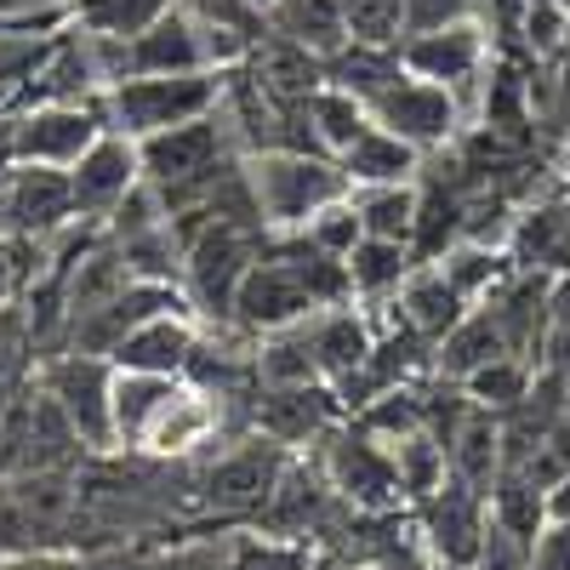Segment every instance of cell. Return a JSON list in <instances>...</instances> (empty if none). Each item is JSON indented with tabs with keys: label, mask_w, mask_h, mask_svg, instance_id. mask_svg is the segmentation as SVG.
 <instances>
[{
	"label": "cell",
	"mask_w": 570,
	"mask_h": 570,
	"mask_svg": "<svg viewBox=\"0 0 570 570\" xmlns=\"http://www.w3.org/2000/svg\"><path fill=\"white\" fill-rule=\"evenodd\" d=\"M268 240L274 228L263 217H217L183 246V292L195 297L200 320L223 325L234 314V292L252 274V263L268 252Z\"/></svg>",
	"instance_id": "cell-1"
},
{
	"label": "cell",
	"mask_w": 570,
	"mask_h": 570,
	"mask_svg": "<svg viewBox=\"0 0 570 570\" xmlns=\"http://www.w3.org/2000/svg\"><path fill=\"white\" fill-rule=\"evenodd\" d=\"M223 86H228V69L131 75V80H109V86H104V109H109V126H115V131H126V137L142 142V137H155V131H166V126L217 115Z\"/></svg>",
	"instance_id": "cell-2"
},
{
	"label": "cell",
	"mask_w": 570,
	"mask_h": 570,
	"mask_svg": "<svg viewBox=\"0 0 570 570\" xmlns=\"http://www.w3.org/2000/svg\"><path fill=\"white\" fill-rule=\"evenodd\" d=\"M252 195L257 212L274 234L303 228L308 217H320L325 206H337L354 195L348 171L337 166V155H297V149H274V155H252Z\"/></svg>",
	"instance_id": "cell-3"
},
{
	"label": "cell",
	"mask_w": 570,
	"mask_h": 570,
	"mask_svg": "<svg viewBox=\"0 0 570 570\" xmlns=\"http://www.w3.org/2000/svg\"><path fill=\"white\" fill-rule=\"evenodd\" d=\"M91 58L104 69V86L109 80H131V75H188V69H223V58L206 46V23L188 12V7H171L160 23H149L131 40H91Z\"/></svg>",
	"instance_id": "cell-4"
},
{
	"label": "cell",
	"mask_w": 570,
	"mask_h": 570,
	"mask_svg": "<svg viewBox=\"0 0 570 570\" xmlns=\"http://www.w3.org/2000/svg\"><path fill=\"white\" fill-rule=\"evenodd\" d=\"M35 383L58 400L69 428L86 440V451L115 445V360L91 348H63L58 360H46Z\"/></svg>",
	"instance_id": "cell-5"
},
{
	"label": "cell",
	"mask_w": 570,
	"mask_h": 570,
	"mask_svg": "<svg viewBox=\"0 0 570 570\" xmlns=\"http://www.w3.org/2000/svg\"><path fill=\"white\" fill-rule=\"evenodd\" d=\"M325 314L314 285L303 279L297 257L285 252L279 240H268V252L252 263V274L240 279V292H234V314L228 325H240L246 337H268V331H285V325H303Z\"/></svg>",
	"instance_id": "cell-6"
},
{
	"label": "cell",
	"mask_w": 570,
	"mask_h": 570,
	"mask_svg": "<svg viewBox=\"0 0 570 570\" xmlns=\"http://www.w3.org/2000/svg\"><path fill=\"white\" fill-rule=\"evenodd\" d=\"M325 480H331V491H337L343 502H354V513H389V508H405L394 445H389L383 434H371L365 422H354V428H331Z\"/></svg>",
	"instance_id": "cell-7"
},
{
	"label": "cell",
	"mask_w": 570,
	"mask_h": 570,
	"mask_svg": "<svg viewBox=\"0 0 570 570\" xmlns=\"http://www.w3.org/2000/svg\"><path fill=\"white\" fill-rule=\"evenodd\" d=\"M371 120L389 126L394 137H405L416 155H434V149H451V142H456L462 109H456L451 86L422 80V75L405 69L389 91H376V98H371Z\"/></svg>",
	"instance_id": "cell-8"
},
{
	"label": "cell",
	"mask_w": 570,
	"mask_h": 570,
	"mask_svg": "<svg viewBox=\"0 0 570 570\" xmlns=\"http://www.w3.org/2000/svg\"><path fill=\"white\" fill-rule=\"evenodd\" d=\"M411 519H416V531H422L428 559L468 570L473 553H480V542H485V531H491V497L473 491V485H462L456 473H451L434 497L411 502Z\"/></svg>",
	"instance_id": "cell-9"
},
{
	"label": "cell",
	"mask_w": 570,
	"mask_h": 570,
	"mask_svg": "<svg viewBox=\"0 0 570 570\" xmlns=\"http://www.w3.org/2000/svg\"><path fill=\"white\" fill-rule=\"evenodd\" d=\"M109 131L104 91L80 104H29L18 126V166H75L91 142Z\"/></svg>",
	"instance_id": "cell-10"
},
{
	"label": "cell",
	"mask_w": 570,
	"mask_h": 570,
	"mask_svg": "<svg viewBox=\"0 0 570 570\" xmlns=\"http://www.w3.org/2000/svg\"><path fill=\"white\" fill-rule=\"evenodd\" d=\"M252 416H257V434L297 451L308 440H331V428H343L348 416V400L337 394V383H257Z\"/></svg>",
	"instance_id": "cell-11"
},
{
	"label": "cell",
	"mask_w": 570,
	"mask_h": 570,
	"mask_svg": "<svg viewBox=\"0 0 570 570\" xmlns=\"http://www.w3.org/2000/svg\"><path fill=\"white\" fill-rule=\"evenodd\" d=\"M69 183H75V217L86 223H109L137 188H142V155H137V137L126 131H104L91 149L69 166Z\"/></svg>",
	"instance_id": "cell-12"
},
{
	"label": "cell",
	"mask_w": 570,
	"mask_h": 570,
	"mask_svg": "<svg viewBox=\"0 0 570 570\" xmlns=\"http://www.w3.org/2000/svg\"><path fill=\"white\" fill-rule=\"evenodd\" d=\"M292 468V451L274 445L268 434L246 440L240 451H228L206 468V508H223V513H263Z\"/></svg>",
	"instance_id": "cell-13"
},
{
	"label": "cell",
	"mask_w": 570,
	"mask_h": 570,
	"mask_svg": "<svg viewBox=\"0 0 570 570\" xmlns=\"http://www.w3.org/2000/svg\"><path fill=\"white\" fill-rule=\"evenodd\" d=\"M0 217H7L12 234H29V240H46L75 217V183L63 166H12L7 183H0Z\"/></svg>",
	"instance_id": "cell-14"
},
{
	"label": "cell",
	"mask_w": 570,
	"mask_h": 570,
	"mask_svg": "<svg viewBox=\"0 0 570 570\" xmlns=\"http://www.w3.org/2000/svg\"><path fill=\"white\" fill-rule=\"evenodd\" d=\"M206 337V320L188 314V308H171V314H155L142 320L137 331H126V337L115 343V365L120 371H149V376H183L188 360H195Z\"/></svg>",
	"instance_id": "cell-15"
},
{
	"label": "cell",
	"mask_w": 570,
	"mask_h": 570,
	"mask_svg": "<svg viewBox=\"0 0 570 570\" xmlns=\"http://www.w3.org/2000/svg\"><path fill=\"white\" fill-rule=\"evenodd\" d=\"M508 257H513L519 274L570 279V188L519 206V223L508 234Z\"/></svg>",
	"instance_id": "cell-16"
},
{
	"label": "cell",
	"mask_w": 570,
	"mask_h": 570,
	"mask_svg": "<svg viewBox=\"0 0 570 570\" xmlns=\"http://www.w3.org/2000/svg\"><path fill=\"white\" fill-rule=\"evenodd\" d=\"M400 58H405V69H411V75L440 80V86H451V91H456V86H468L473 75L485 69L491 40H485L480 18H473V23H451V29L405 35V40H400Z\"/></svg>",
	"instance_id": "cell-17"
},
{
	"label": "cell",
	"mask_w": 570,
	"mask_h": 570,
	"mask_svg": "<svg viewBox=\"0 0 570 570\" xmlns=\"http://www.w3.org/2000/svg\"><path fill=\"white\" fill-rule=\"evenodd\" d=\"M468 297L451 285V274L440 268V263H416L411 274H405V285H400V303H394V320L400 325H411L416 337H428V343H445L451 331L468 320Z\"/></svg>",
	"instance_id": "cell-18"
},
{
	"label": "cell",
	"mask_w": 570,
	"mask_h": 570,
	"mask_svg": "<svg viewBox=\"0 0 570 570\" xmlns=\"http://www.w3.org/2000/svg\"><path fill=\"white\" fill-rule=\"evenodd\" d=\"M371 348H376V331H371V320H365V314H354V303L314 314V354H320L325 383L348 389L354 376L371 365Z\"/></svg>",
	"instance_id": "cell-19"
},
{
	"label": "cell",
	"mask_w": 570,
	"mask_h": 570,
	"mask_svg": "<svg viewBox=\"0 0 570 570\" xmlns=\"http://www.w3.org/2000/svg\"><path fill=\"white\" fill-rule=\"evenodd\" d=\"M263 18H268V35L303 46V52H314L320 63H325L331 52H343V46L354 40V35H348L343 0H274Z\"/></svg>",
	"instance_id": "cell-20"
},
{
	"label": "cell",
	"mask_w": 570,
	"mask_h": 570,
	"mask_svg": "<svg viewBox=\"0 0 570 570\" xmlns=\"http://www.w3.org/2000/svg\"><path fill=\"white\" fill-rule=\"evenodd\" d=\"M188 383L183 376H149V371H120L115 365V445H142L149 428L171 411V400Z\"/></svg>",
	"instance_id": "cell-21"
},
{
	"label": "cell",
	"mask_w": 570,
	"mask_h": 570,
	"mask_svg": "<svg viewBox=\"0 0 570 570\" xmlns=\"http://www.w3.org/2000/svg\"><path fill=\"white\" fill-rule=\"evenodd\" d=\"M337 166L348 171V183L354 188H376V183H416V171H422V155L411 149L405 137H394L389 126H365L348 149L337 155Z\"/></svg>",
	"instance_id": "cell-22"
},
{
	"label": "cell",
	"mask_w": 570,
	"mask_h": 570,
	"mask_svg": "<svg viewBox=\"0 0 570 570\" xmlns=\"http://www.w3.org/2000/svg\"><path fill=\"white\" fill-rule=\"evenodd\" d=\"M553 485H542L531 468H519V462H502L497 473V485H491V519L502 531H513L519 542H531L548 531V519H553V502H548Z\"/></svg>",
	"instance_id": "cell-23"
},
{
	"label": "cell",
	"mask_w": 570,
	"mask_h": 570,
	"mask_svg": "<svg viewBox=\"0 0 570 570\" xmlns=\"http://www.w3.org/2000/svg\"><path fill=\"white\" fill-rule=\"evenodd\" d=\"M502 354H513V348H508V331H502V320L480 303V308H468V320L440 343V360H434V365L451 376V383H468L473 371L491 365V360H502Z\"/></svg>",
	"instance_id": "cell-24"
},
{
	"label": "cell",
	"mask_w": 570,
	"mask_h": 570,
	"mask_svg": "<svg viewBox=\"0 0 570 570\" xmlns=\"http://www.w3.org/2000/svg\"><path fill=\"white\" fill-rule=\"evenodd\" d=\"M400 75H405L400 46L348 40L343 52H331V58H325V80H331V86H343V91H354V98H365V104L376 98V91H389Z\"/></svg>",
	"instance_id": "cell-25"
},
{
	"label": "cell",
	"mask_w": 570,
	"mask_h": 570,
	"mask_svg": "<svg viewBox=\"0 0 570 570\" xmlns=\"http://www.w3.org/2000/svg\"><path fill=\"white\" fill-rule=\"evenodd\" d=\"M416 268L411 246L405 240H376V234H365V240L348 252V285L360 303H383V297H400L405 274Z\"/></svg>",
	"instance_id": "cell-26"
},
{
	"label": "cell",
	"mask_w": 570,
	"mask_h": 570,
	"mask_svg": "<svg viewBox=\"0 0 570 570\" xmlns=\"http://www.w3.org/2000/svg\"><path fill=\"white\" fill-rule=\"evenodd\" d=\"M177 0H69V23L86 40H131L160 23Z\"/></svg>",
	"instance_id": "cell-27"
},
{
	"label": "cell",
	"mask_w": 570,
	"mask_h": 570,
	"mask_svg": "<svg viewBox=\"0 0 570 570\" xmlns=\"http://www.w3.org/2000/svg\"><path fill=\"white\" fill-rule=\"evenodd\" d=\"M440 268L451 274V285L456 292L480 308V303H491L502 285L513 279V257H508V246H480V240H456L445 257H440Z\"/></svg>",
	"instance_id": "cell-28"
},
{
	"label": "cell",
	"mask_w": 570,
	"mask_h": 570,
	"mask_svg": "<svg viewBox=\"0 0 570 570\" xmlns=\"http://www.w3.org/2000/svg\"><path fill=\"white\" fill-rule=\"evenodd\" d=\"M354 206H360L365 234H376V240H405V246H411L422 188H416V183H376V188H354Z\"/></svg>",
	"instance_id": "cell-29"
},
{
	"label": "cell",
	"mask_w": 570,
	"mask_h": 570,
	"mask_svg": "<svg viewBox=\"0 0 570 570\" xmlns=\"http://www.w3.org/2000/svg\"><path fill=\"white\" fill-rule=\"evenodd\" d=\"M308 120H314V137H320V149L325 155H343L348 142L371 126V104L365 98H354V91H343V86H320L314 98H308Z\"/></svg>",
	"instance_id": "cell-30"
},
{
	"label": "cell",
	"mask_w": 570,
	"mask_h": 570,
	"mask_svg": "<svg viewBox=\"0 0 570 570\" xmlns=\"http://www.w3.org/2000/svg\"><path fill=\"white\" fill-rule=\"evenodd\" d=\"M480 411H491V416H502V411H519L531 400V360L525 354H502V360H491V365H480L468 376V383H456Z\"/></svg>",
	"instance_id": "cell-31"
},
{
	"label": "cell",
	"mask_w": 570,
	"mask_h": 570,
	"mask_svg": "<svg viewBox=\"0 0 570 570\" xmlns=\"http://www.w3.org/2000/svg\"><path fill=\"white\" fill-rule=\"evenodd\" d=\"M285 234H292V228H285ZM297 234H303L308 246H320L325 257H343V263H348V252L365 240V223H360V206H354V195H348V200H337V206H325L320 217H308Z\"/></svg>",
	"instance_id": "cell-32"
},
{
	"label": "cell",
	"mask_w": 570,
	"mask_h": 570,
	"mask_svg": "<svg viewBox=\"0 0 570 570\" xmlns=\"http://www.w3.org/2000/svg\"><path fill=\"white\" fill-rule=\"evenodd\" d=\"M348 35L371 46H400L405 40V0H343Z\"/></svg>",
	"instance_id": "cell-33"
},
{
	"label": "cell",
	"mask_w": 570,
	"mask_h": 570,
	"mask_svg": "<svg viewBox=\"0 0 570 570\" xmlns=\"http://www.w3.org/2000/svg\"><path fill=\"white\" fill-rule=\"evenodd\" d=\"M485 0H405V35H428V29H451V23H473Z\"/></svg>",
	"instance_id": "cell-34"
},
{
	"label": "cell",
	"mask_w": 570,
	"mask_h": 570,
	"mask_svg": "<svg viewBox=\"0 0 570 570\" xmlns=\"http://www.w3.org/2000/svg\"><path fill=\"white\" fill-rule=\"evenodd\" d=\"M468 570H531V542H519L513 531H502L491 519V531H485V542H480Z\"/></svg>",
	"instance_id": "cell-35"
},
{
	"label": "cell",
	"mask_w": 570,
	"mask_h": 570,
	"mask_svg": "<svg viewBox=\"0 0 570 570\" xmlns=\"http://www.w3.org/2000/svg\"><path fill=\"white\" fill-rule=\"evenodd\" d=\"M531 570H570V519H548L531 548Z\"/></svg>",
	"instance_id": "cell-36"
},
{
	"label": "cell",
	"mask_w": 570,
	"mask_h": 570,
	"mask_svg": "<svg viewBox=\"0 0 570 570\" xmlns=\"http://www.w3.org/2000/svg\"><path fill=\"white\" fill-rule=\"evenodd\" d=\"M58 35V29H69V0L63 7H46V12H7L0 7V35Z\"/></svg>",
	"instance_id": "cell-37"
},
{
	"label": "cell",
	"mask_w": 570,
	"mask_h": 570,
	"mask_svg": "<svg viewBox=\"0 0 570 570\" xmlns=\"http://www.w3.org/2000/svg\"><path fill=\"white\" fill-rule=\"evenodd\" d=\"M308 559H303V548H257V542H240V564L234 570H303Z\"/></svg>",
	"instance_id": "cell-38"
},
{
	"label": "cell",
	"mask_w": 570,
	"mask_h": 570,
	"mask_svg": "<svg viewBox=\"0 0 570 570\" xmlns=\"http://www.w3.org/2000/svg\"><path fill=\"white\" fill-rule=\"evenodd\" d=\"M18 126H23V104H18V86L0 98V177L18 166Z\"/></svg>",
	"instance_id": "cell-39"
},
{
	"label": "cell",
	"mask_w": 570,
	"mask_h": 570,
	"mask_svg": "<svg viewBox=\"0 0 570 570\" xmlns=\"http://www.w3.org/2000/svg\"><path fill=\"white\" fill-rule=\"evenodd\" d=\"M0 570H80V559L63 548H23V553L0 559Z\"/></svg>",
	"instance_id": "cell-40"
},
{
	"label": "cell",
	"mask_w": 570,
	"mask_h": 570,
	"mask_svg": "<svg viewBox=\"0 0 570 570\" xmlns=\"http://www.w3.org/2000/svg\"><path fill=\"white\" fill-rule=\"evenodd\" d=\"M548 502H553V519H570V468H564V480L548 491Z\"/></svg>",
	"instance_id": "cell-41"
},
{
	"label": "cell",
	"mask_w": 570,
	"mask_h": 570,
	"mask_svg": "<svg viewBox=\"0 0 570 570\" xmlns=\"http://www.w3.org/2000/svg\"><path fill=\"white\" fill-rule=\"evenodd\" d=\"M0 480H12V440H7V416H0Z\"/></svg>",
	"instance_id": "cell-42"
},
{
	"label": "cell",
	"mask_w": 570,
	"mask_h": 570,
	"mask_svg": "<svg viewBox=\"0 0 570 570\" xmlns=\"http://www.w3.org/2000/svg\"><path fill=\"white\" fill-rule=\"evenodd\" d=\"M525 7H570V0H525Z\"/></svg>",
	"instance_id": "cell-43"
},
{
	"label": "cell",
	"mask_w": 570,
	"mask_h": 570,
	"mask_svg": "<svg viewBox=\"0 0 570 570\" xmlns=\"http://www.w3.org/2000/svg\"><path fill=\"white\" fill-rule=\"evenodd\" d=\"M428 570H462V564H434V559H428Z\"/></svg>",
	"instance_id": "cell-44"
},
{
	"label": "cell",
	"mask_w": 570,
	"mask_h": 570,
	"mask_svg": "<svg viewBox=\"0 0 570 570\" xmlns=\"http://www.w3.org/2000/svg\"><path fill=\"white\" fill-rule=\"evenodd\" d=\"M252 7H257V12H268V7H274V0H252Z\"/></svg>",
	"instance_id": "cell-45"
}]
</instances>
